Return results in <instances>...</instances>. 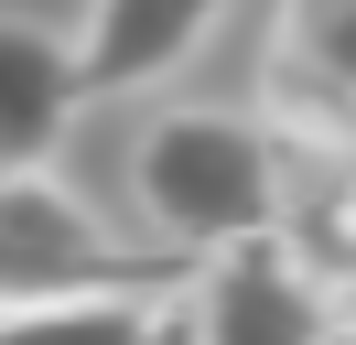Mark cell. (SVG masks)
<instances>
[{
    "label": "cell",
    "mask_w": 356,
    "mask_h": 345,
    "mask_svg": "<svg viewBox=\"0 0 356 345\" xmlns=\"http://www.w3.org/2000/svg\"><path fill=\"white\" fill-rule=\"evenodd\" d=\"M87 86H76V54L33 22H0V172H44L54 141L76 129Z\"/></svg>",
    "instance_id": "8992f818"
},
{
    "label": "cell",
    "mask_w": 356,
    "mask_h": 345,
    "mask_svg": "<svg viewBox=\"0 0 356 345\" xmlns=\"http://www.w3.org/2000/svg\"><path fill=\"white\" fill-rule=\"evenodd\" d=\"M270 108L302 141H356V0H281Z\"/></svg>",
    "instance_id": "277c9868"
},
{
    "label": "cell",
    "mask_w": 356,
    "mask_h": 345,
    "mask_svg": "<svg viewBox=\"0 0 356 345\" xmlns=\"http://www.w3.org/2000/svg\"><path fill=\"white\" fill-rule=\"evenodd\" d=\"M195 259H119L54 172H0V313L54 291H184Z\"/></svg>",
    "instance_id": "7a4b0ae2"
},
{
    "label": "cell",
    "mask_w": 356,
    "mask_h": 345,
    "mask_svg": "<svg viewBox=\"0 0 356 345\" xmlns=\"http://www.w3.org/2000/svg\"><path fill=\"white\" fill-rule=\"evenodd\" d=\"M216 22H227V0H87V33L65 43V54H76V86H87V97L162 86Z\"/></svg>",
    "instance_id": "5b68a950"
},
{
    "label": "cell",
    "mask_w": 356,
    "mask_h": 345,
    "mask_svg": "<svg viewBox=\"0 0 356 345\" xmlns=\"http://www.w3.org/2000/svg\"><path fill=\"white\" fill-rule=\"evenodd\" d=\"M130 184H140V216L162 227V248H184V259L281 237V216H291L281 151L248 119H227V108H173V119H152Z\"/></svg>",
    "instance_id": "6da1fadb"
},
{
    "label": "cell",
    "mask_w": 356,
    "mask_h": 345,
    "mask_svg": "<svg viewBox=\"0 0 356 345\" xmlns=\"http://www.w3.org/2000/svg\"><path fill=\"white\" fill-rule=\"evenodd\" d=\"M324 345H356V335H346V323H334V335H324Z\"/></svg>",
    "instance_id": "9c48e42d"
},
{
    "label": "cell",
    "mask_w": 356,
    "mask_h": 345,
    "mask_svg": "<svg viewBox=\"0 0 356 345\" xmlns=\"http://www.w3.org/2000/svg\"><path fill=\"white\" fill-rule=\"evenodd\" d=\"M173 291H54V302H11L0 345H140L152 313Z\"/></svg>",
    "instance_id": "52a82bcc"
},
{
    "label": "cell",
    "mask_w": 356,
    "mask_h": 345,
    "mask_svg": "<svg viewBox=\"0 0 356 345\" xmlns=\"http://www.w3.org/2000/svg\"><path fill=\"white\" fill-rule=\"evenodd\" d=\"M140 345H184V323H173V302H162V313H152V335H140Z\"/></svg>",
    "instance_id": "ba28073f"
},
{
    "label": "cell",
    "mask_w": 356,
    "mask_h": 345,
    "mask_svg": "<svg viewBox=\"0 0 356 345\" xmlns=\"http://www.w3.org/2000/svg\"><path fill=\"white\" fill-rule=\"evenodd\" d=\"M173 323H184V345H324L334 302H324V280L302 270V248L248 237V248H216V259L184 270Z\"/></svg>",
    "instance_id": "3957f363"
}]
</instances>
